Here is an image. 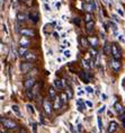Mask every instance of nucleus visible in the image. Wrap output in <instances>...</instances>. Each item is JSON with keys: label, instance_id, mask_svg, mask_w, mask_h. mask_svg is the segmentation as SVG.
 Returning <instances> with one entry per match:
<instances>
[{"label": "nucleus", "instance_id": "obj_23", "mask_svg": "<svg viewBox=\"0 0 125 133\" xmlns=\"http://www.w3.org/2000/svg\"><path fill=\"white\" fill-rule=\"evenodd\" d=\"M26 108H27V112L29 113V114H34V113H35V109H34V107H33V106H32V104H27V105H26Z\"/></svg>", "mask_w": 125, "mask_h": 133}, {"label": "nucleus", "instance_id": "obj_35", "mask_svg": "<svg viewBox=\"0 0 125 133\" xmlns=\"http://www.w3.org/2000/svg\"><path fill=\"white\" fill-rule=\"evenodd\" d=\"M86 91L89 92V94H93V92H94V89L91 88L90 86H87V87H86Z\"/></svg>", "mask_w": 125, "mask_h": 133}, {"label": "nucleus", "instance_id": "obj_45", "mask_svg": "<svg viewBox=\"0 0 125 133\" xmlns=\"http://www.w3.org/2000/svg\"><path fill=\"white\" fill-rule=\"evenodd\" d=\"M86 21H87V22H91V17H90V15H89V14L87 15V17H86Z\"/></svg>", "mask_w": 125, "mask_h": 133}, {"label": "nucleus", "instance_id": "obj_4", "mask_svg": "<svg viewBox=\"0 0 125 133\" xmlns=\"http://www.w3.org/2000/svg\"><path fill=\"white\" fill-rule=\"evenodd\" d=\"M85 9L88 12H93L96 10V2L95 1H90L89 4H85Z\"/></svg>", "mask_w": 125, "mask_h": 133}, {"label": "nucleus", "instance_id": "obj_20", "mask_svg": "<svg viewBox=\"0 0 125 133\" xmlns=\"http://www.w3.org/2000/svg\"><path fill=\"white\" fill-rule=\"evenodd\" d=\"M104 53H105L106 55L110 54V53H112V45H109V44H106V45H105V48H104Z\"/></svg>", "mask_w": 125, "mask_h": 133}, {"label": "nucleus", "instance_id": "obj_7", "mask_svg": "<svg viewBox=\"0 0 125 133\" xmlns=\"http://www.w3.org/2000/svg\"><path fill=\"white\" fill-rule=\"evenodd\" d=\"M35 86V80H34V78H28L27 80H26L24 82V87L26 89H32L33 87Z\"/></svg>", "mask_w": 125, "mask_h": 133}, {"label": "nucleus", "instance_id": "obj_54", "mask_svg": "<svg viewBox=\"0 0 125 133\" xmlns=\"http://www.w3.org/2000/svg\"><path fill=\"white\" fill-rule=\"evenodd\" d=\"M2 2H4V0H1V4H2Z\"/></svg>", "mask_w": 125, "mask_h": 133}, {"label": "nucleus", "instance_id": "obj_10", "mask_svg": "<svg viewBox=\"0 0 125 133\" xmlns=\"http://www.w3.org/2000/svg\"><path fill=\"white\" fill-rule=\"evenodd\" d=\"M86 106H87L86 105V102H84L82 99H78V101H77V107H78V109L80 112L84 111V109L86 108Z\"/></svg>", "mask_w": 125, "mask_h": 133}, {"label": "nucleus", "instance_id": "obj_2", "mask_svg": "<svg viewBox=\"0 0 125 133\" xmlns=\"http://www.w3.org/2000/svg\"><path fill=\"white\" fill-rule=\"evenodd\" d=\"M1 122H2V125L5 126L6 129H8V130H15L16 128H17V125H16V123L14 121H11V119H1Z\"/></svg>", "mask_w": 125, "mask_h": 133}, {"label": "nucleus", "instance_id": "obj_52", "mask_svg": "<svg viewBox=\"0 0 125 133\" xmlns=\"http://www.w3.org/2000/svg\"><path fill=\"white\" fill-rule=\"evenodd\" d=\"M57 29H58V31H61V29H62V27H61V26H58V27H57Z\"/></svg>", "mask_w": 125, "mask_h": 133}, {"label": "nucleus", "instance_id": "obj_22", "mask_svg": "<svg viewBox=\"0 0 125 133\" xmlns=\"http://www.w3.org/2000/svg\"><path fill=\"white\" fill-rule=\"evenodd\" d=\"M88 41L90 42V45H91V46H97V44H98V39H97V38L89 37V38H88Z\"/></svg>", "mask_w": 125, "mask_h": 133}, {"label": "nucleus", "instance_id": "obj_31", "mask_svg": "<svg viewBox=\"0 0 125 133\" xmlns=\"http://www.w3.org/2000/svg\"><path fill=\"white\" fill-rule=\"evenodd\" d=\"M116 10H117V14H118V15H120V16H122V17H124V11H123V9L118 7V8L116 9Z\"/></svg>", "mask_w": 125, "mask_h": 133}, {"label": "nucleus", "instance_id": "obj_40", "mask_svg": "<svg viewBox=\"0 0 125 133\" xmlns=\"http://www.w3.org/2000/svg\"><path fill=\"white\" fill-rule=\"evenodd\" d=\"M20 44H22V45H23V44H28V42H27V41H26V39H25V38H24V39H23V38H22V39H20ZM24 46H26V45H24Z\"/></svg>", "mask_w": 125, "mask_h": 133}, {"label": "nucleus", "instance_id": "obj_47", "mask_svg": "<svg viewBox=\"0 0 125 133\" xmlns=\"http://www.w3.org/2000/svg\"><path fill=\"white\" fill-rule=\"evenodd\" d=\"M2 27H4V31H5L6 33H8V29H7V26H6L5 24H2Z\"/></svg>", "mask_w": 125, "mask_h": 133}, {"label": "nucleus", "instance_id": "obj_6", "mask_svg": "<svg viewBox=\"0 0 125 133\" xmlns=\"http://www.w3.org/2000/svg\"><path fill=\"white\" fill-rule=\"evenodd\" d=\"M32 68H33V64L32 63H28V62H25V63H22L20 64V70H22V72H24V74L28 72Z\"/></svg>", "mask_w": 125, "mask_h": 133}, {"label": "nucleus", "instance_id": "obj_5", "mask_svg": "<svg viewBox=\"0 0 125 133\" xmlns=\"http://www.w3.org/2000/svg\"><path fill=\"white\" fill-rule=\"evenodd\" d=\"M43 107H44V111L45 113H46L47 115H51V113H52V106H51V103L46 101V99H44V102H43Z\"/></svg>", "mask_w": 125, "mask_h": 133}, {"label": "nucleus", "instance_id": "obj_13", "mask_svg": "<svg viewBox=\"0 0 125 133\" xmlns=\"http://www.w3.org/2000/svg\"><path fill=\"white\" fill-rule=\"evenodd\" d=\"M79 77H80L82 82H85V84H88V82H89V78H88V76L86 75V72H80Z\"/></svg>", "mask_w": 125, "mask_h": 133}, {"label": "nucleus", "instance_id": "obj_39", "mask_svg": "<svg viewBox=\"0 0 125 133\" xmlns=\"http://www.w3.org/2000/svg\"><path fill=\"white\" fill-rule=\"evenodd\" d=\"M81 43H82V46H86V44H87L86 38H84V37H82V38H81Z\"/></svg>", "mask_w": 125, "mask_h": 133}, {"label": "nucleus", "instance_id": "obj_15", "mask_svg": "<svg viewBox=\"0 0 125 133\" xmlns=\"http://www.w3.org/2000/svg\"><path fill=\"white\" fill-rule=\"evenodd\" d=\"M54 86H55V88H58V89H62L64 87V80H55Z\"/></svg>", "mask_w": 125, "mask_h": 133}, {"label": "nucleus", "instance_id": "obj_41", "mask_svg": "<svg viewBox=\"0 0 125 133\" xmlns=\"http://www.w3.org/2000/svg\"><path fill=\"white\" fill-rule=\"evenodd\" d=\"M44 8H45V10H46V11L51 10V7H50V6H48L47 4H45V5H44Z\"/></svg>", "mask_w": 125, "mask_h": 133}, {"label": "nucleus", "instance_id": "obj_48", "mask_svg": "<svg viewBox=\"0 0 125 133\" xmlns=\"http://www.w3.org/2000/svg\"><path fill=\"white\" fill-rule=\"evenodd\" d=\"M101 98H103V101H106V99H107V96L105 95V94H101Z\"/></svg>", "mask_w": 125, "mask_h": 133}, {"label": "nucleus", "instance_id": "obj_50", "mask_svg": "<svg viewBox=\"0 0 125 133\" xmlns=\"http://www.w3.org/2000/svg\"><path fill=\"white\" fill-rule=\"evenodd\" d=\"M53 35H54V37H55V38H58V37H59V35H58V33H54V34H53Z\"/></svg>", "mask_w": 125, "mask_h": 133}, {"label": "nucleus", "instance_id": "obj_21", "mask_svg": "<svg viewBox=\"0 0 125 133\" xmlns=\"http://www.w3.org/2000/svg\"><path fill=\"white\" fill-rule=\"evenodd\" d=\"M94 22H88V24H87V26H86V29H87V32L88 33H91L93 32V29H94Z\"/></svg>", "mask_w": 125, "mask_h": 133}, {"label": "nucleus", "instance_id": "obj_29", "mask_svg": "<svg viewBox=\"0 0 125 133\" xmlns=\"http://www.w3.org/2000/svg\"><path fill=\"white\" fill-rule=\"evenodd\" d=\"M97 122H98V128L101 131V129H103V122H101V117H97Z\"/></svg>", "mask_w": 125, "mask_h": 133}, {"label": "nucleus", "instance_id": "obj_37", "mask_svg": "<svg viewBox=\"0 0 125 133\" xmlns=\"http://www.w3.org/2000/svg\"><path fill=\"white\" fill-rule=\"evenodd\" d=\"M121 118H122V122H123V128L125 129V113L121 116Z\"/></svg>", "mask_w": 125, "mask_h": 133}, {"label": "nucleus", "instance_id": "obj_3", "mask_svg": "<svg viewBox=\"0 0 125 133\" xmlns=\"http://www.w3.org/2000/svg\"><path fill=\"white\" fill-rule=\"evenodd\" d=\"M110 66H112V69H113L115 72H118L120 71V69H121V66H122V64H121V62L118 61V60L113 59L112 60V62H110Z\"/></svg>", "mask_w": 125, "mask_h": 133}, {"label": "nucleus", "instance_id": "obj_46", "mask_svg": "<svg viewBox=\"0 0 125 133\" xmlns=\"http://www.w3.org/2000/svg\"><path fill=\"white\" fill-rule=\"evenodd\" d=\"M84 92H85V91H84V90H82V89H81V88H79V91H78V95H80V96H81L82 94H84Z\"/></svg>", "mask_w": 125, "mask_h": 133}, {"label": "nucleus", "instance_id": "obj_27", "mask_svg": "<svg viewBox=\"0 0 125 133\" xmlns=\"http://www.w3.org/2000/svg\"><path fill=\"white\" fill-rule=\"evenodd\" d=\"M48 96H50V98H54L55 97V90H54V88H50V90H48Z\"/></svg>", "mask_w": 125, "mask_h": 133}, {"label": "nucleus", "instance_id": "obj_43", "mask_svg": "<svg viewBox=\"0 0 125 133\" xmlns=\"http://www.w3.org/2000/svg\"><path fill=\"white\" fill-rule=\"evenodd\" d=\"M82 65H84V66H85V68H87V69H88V68H89V66H88V64H87V62H86V61H85V60H82Z\"/></svg>", "mask_w": 125, "mask_h": 133}, {"label": "nucleus", "instance_id": "obj_16", "mask_svg": "<svg viewBox=\"0 0 125 133\" xmlns=\"http://www.w3.org/2000/svg\"><path fill=\"white\" fill-rule=\"evenodd\" d=\"M29 19L33 22V23H37L38 21V15L36 12H29Z\"/></svg>", "mask_w": 125, "mask_h": 133}, {"label": "nucleus", "instance_id": "obj_44", "mask_svg": "<svg viewBox=\"0 0 125 133\" xmlns=\"http://www.w3.org/2000/svg\"><path fill=\"white\" fill-rule=\"evenodd\" d=\"M113 18H114V21L116 22V23H118V22H120V19H118V17H117L116 15H114V16H113Z\"/></svg>", "mask_w": 125, "mask_h": 133}, {"label": "nucleus", "instance_id": "obj_19", "mask_svg": "<svg viewBox=\"0 0 125 133\" xmlns=\"http://www.w3.org/2000/svg\"><path fill=\"white\" fill-rule=\"evenodd\" d=\"M24 58L27 60V61H34V60L36 59V56H35L34 53H27V54H26Z\"/></svg>", "mask_w": 125, "mask_h": 133}, {"label": "nucleus", "instance_id": "obj_8", "mask_svg": "<svg viewBox=\"0 0 125 133\" xmlns=\"http://www.w3.org/2000/svg\"><path fill=\"white\" fill-rule=\"evenodd\" d=\"M118 128V124H117V122H115V121H112L109 123V126H108V130H107V132L108 133H114L115 131L117 130Z\"/></svg>", "mask_w": 125, "mask_h": 133}, {"label": "nucleus", "instance_id": "obj_11", "mask_svg": "<svg viewBox=\"0 0 125 133\" xmlns=\"http://www.w3.org/2000/svg\"><path fill=\"white\" fill-rule=\"evenodd\" d=\"M20 33H22L23 36H34V35H35L34 31H32V29H27V28L22 29Z\"/></svg>", "mask_w": 125, "mask_h": 133}, {"label": "nucleus", "instance_id": "obj_33", "mask_svg": "<svg viewBox=\"0 0 125 133\" xmlns=\"http://www.w3.org/2000/svg\"><path fill=\"white\" fill-rule=\"evenodd\" d=\"M63 54L65 58H70V55H71V52H70V50H65V51L63 52Z\"/></svg>", "mask_w": 125, "mask_h": 133}, {"label": "nucleus", "instance_id": "obj_18", "mask_svg": "<svg viewBox=\"0 0 125 133\" xmlns=\"http://www.w3.org/2000/svg\"><path fill=\"white\" fill-rule=\"evenodd\" d=\"M11 109H12V112H14L17 116H19V117L22 116L20 111H19V107H18V105H12V106H11Z\"/></svg>", "mask_w": 125, "mask_h": 133}, {"label": "nucleus", "instance_id": "obj_49", "mask_svg": "<svg viewBox=\"0 0 125 133\" xmlns=\"http://www.w3.org/2000/svg\"><path fill=\"white\" fill-rule=\"evenodd\" d=\"M19 133H27V132H26V130H25V129H20V131H19Z\"/></svg>", "mask_w": 125, "mask_h": 133}, {"label": "nucleus", "instance_id": "obj_1", "mask_svg": "<svg viewBox=\"0 0 125 133\" xmlns=\"http://www.w3.org/2000/svg\"><path fill=\"white\" fill-rule=\"evenodd\" d=\"M112 54H113V59H116V60H120L121 56H122V52L120 48H118L117 44H113L112 45Z\"/></svg>", "mask_w": 125, "mask_h": 133}, {"label": "nucleus", "instance_id": "obj_34", "mask_svg": "<svg viewBox=\"0 0 125 133\" xmlns=\"http://www.w3.org/2000/svg\"><path fill=\"white\" fill-rule=\"evenodd\" d=\"M117 37H118V41H120V42H122V43H125V38H124V36L122 35V34H120V35L117 36Z\"/></svg>", "mask_w": 125, "mask_h": 133}, {"label": "nucleus", "instance_id": "obj_24", "mask_svg": "<svg viewBox=\"0 0 125 133\" xmlns=\"http://www.w3.org/2000/svg\"><path fill=\"white\" fill-rule=\"evenodd\" d=\"M60 97H61V99H62V102H63V104H65V103H67L69 99H70V98H69V96L67 95V92H65V94H64V92H63V94H61Z\"/></svg>", "mask_w": 125, "mask_h": 133}, {"label": "nucleus", "instance_id": "obj_14", "mask_svg": "<svg viewBox=\"0 0 125 133\" xmlns=\"http://www.w3.org/2000/svg\"><path fill=\"white\" fill-rule=\"evenodd\" d=\"M110 27H112V29H113L114 35L118 36V27H117V25H116V22H112L110 23Z\"/></svg>", "mask_w": 125, "mask_h": 133}, {"label": "nucleus", "instance_id": "obj_28", "mask_svg": "<svg viewBox=\"0 0 125 133\" xmlns=\"http://www.w3.org/2000/svg\"><path fill=\"white\" fill-rule=\"evenodd\" d=\"M17 18H18V22L19 23H23V22L25 21V17H24V15H23V14H18L17 15Z\"/></svg>", "mask_w": 125, "mask_h": 133}, {"label": "nucleus", "instance_id": "obj_30", "mask_svg": "<svg viewBox=\"0 0 125 133\" xmlns=\"http://www.w3.org/2000/svg\"><path fill=\"white\" fill-rule=\"evenodd\" d=\"M69 128H70V130H71V132H72V133H79V131H78V130L75 129L72 124H69Z\"/></svg>", "mask_w": 125, "mask_h": 133}, {"label": "nucleus", "instance_id": "obj_25", "mask_svg": "<svg viewBox=\"0 0 125 133\" xmlns=\"http://www.w3.org/2000/svg\"><path fill=\"white\" fill-rule=\"evenodd\" d=\"M26 92H27V96H28V98L33 99V98L35 97L34 92H33V89H32V90H31V89H27V90H26Z\"/></svg>", "mask_w": 125, "mask_h": 133}, {"label": "nucleus", "instance_id": "obj_17", "mask_svg": "<svg viewBox=\"0 0 125 133\" xmlns=\"http://www.w3.org/2000/svg\"><path fill=\"white\" fill-rule=\"evenodd\" d=\"M27 53H28V51H27V49H26V48H23V46H20V48L18 49V54L20 56H25Z\"/></svg>", "mask_w": 125, "mask_h": 133}, {"label": "nucleus", "instance_id": "obj_42", "mask_svg": "<svg viewBox=\"0 0 125 133\" xmlns=\"http://www.w3.org/2000/svg\"><path fill=\"white\" fill-rule=\"evenodd\" d=\"M86 105L88 106V107H93V103L89 102V101H86Z\"/></svg>", "mask_w": 125, "mask_h": 133}, {"label": "nucleus", "instance_id": "obj_38", "mask_svg": "<svg viewBox=\"0 0 125 133\" xmlns=\"http://www.w3.org/2000/svg\"><path fill=\"white\" fill-rule=\"evenodd\" d=\"M33 131H34V133H37V125L35 123H33Z\"/></svg>", "mask_w": 125, "mask_h": 133}, {"label": "nucleus", "instance_id": "obj_12", "mask_svg": "<svg viewBox=\"0 0 125 133\" xmlns=\"http://www.w3.org/2000/svg\"><path fill=\"white\" fill-rule=\"evenodd\" d=\"M62 105H64V104H63V102H62L61 97L55 98V102H54V108H55V109H60V108L62 107Z\"/></svg>", "mask_w": 125, "mask_h": 133}, {"label": "nucleus", "instance_id": "obj_36", "mask_svg": "<svg viewBox=\"0 0 125 133\" xmlns=\"http://www.w3.org/2000/svg\"><path fill=\"white\" fill-rule=\"evenodd\" d=\"M90 52H91V54H93V56H94V59H95V60H96V58H97V52H96V51H94V50H93V49H91V50H90Z\"/></svg>", "mask_w": 125, "mask_h": 133}, {"label": "nucleus", "instance_id": "obj_53", "mask_svg": "<svg viewBox=\"0 0 125 133\" xmlns=\"http://www.w3.org/2000/svg\"><path fill=\"white\" fill-rule=\"evenodd\" d=\"M44 2H45V4H46V2H47V0H44Z\"/></svg>", "mask_w": 125, "mask_h": 133}, {"label": "nucleus", "instance_id": "obj_51", "mask_svg": "<svg viewBox=\"0 0 125 133\" xmlns=\"http://www.w3.org/2000/svg\"><path fill=\"white\" fill-rule=\"evenodd\" d=\"M74 23H75V24H79V19H78V18L74 19Z\"/></svg>", "mask_w": 125, "mask_h": 133}, {"label": "nucleus", "instance_id": "obj_32", "mask_svg": "<svg viewBox=\"0 0 125 133\" xmlns=\"http://www.w3.org/2000/svg\"><path fill=\"white\" fill-rule=\"evenodd\" d=\"M105 111H106V106H101V107L99 108V109H98V114H103V113L105 112Z\"/></svg>", "mask_w": 125, "mask_h": 133}, {"label": "nucleus", "instance_id": "obj_26", "mask_svg": "<svg viewBox=\"0 0 125 133\" xmlns=\"http://www.w3.org/2000/svg\"><path fill=\"white\" fill-rule=\"evenodd\" d=\"M65 92H67V95L69 96V98H70V99L73 97V92H72V89L70 87H67V91H65Z\"/></svg>", "mask_w": 125, "mask_h": 133}, {"label": "nucleus", "instance_id": "obj_9", "mask_svg": "<svg viewBox=\"0 0 125 133\" xmlns=\"http://www.w3.org/2000/svg\"><path fill=\"white\" fill-rule=\"evenodd\" d=\"M114 107H115V111H116V113L118 115H123L124 113H125V111H124V107L122 106L120 103H115V105H114Z\"/></svg>", "mask_w": 125, "mask_h": 133}]
</instances>
